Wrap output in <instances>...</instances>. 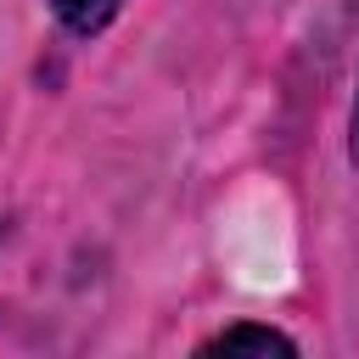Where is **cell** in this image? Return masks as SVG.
Masks as SVG:
<instances>
[{
    "mask_svg": "<svg viewBox=\"0 0 359 359\" xmlns=\"http://www.w3.org/2000/svg\"><path fill=\"white\" fill-rule=\"evenodd\" d=\"M202 353H297V342L269 331V325H230V331L208 337Z\"/></svg>",
    "mask_w": 359,
    "mask_h": 359,
    "instance_id": "1",
    "label": "cell"
},
{
    "mask_svg": "<svg viewBox=\"0 0 359 359\" xmlns=\"http://www.w3.org/2000/svg\"><path fill=\"white\" fill-rule=\"evenodd\" d=\"M118 6H123V0H56V17H62L67 28H79V34H95Z\"/></svg>",
    "mask_w": 359,
    "mask_h": 359,
    "instance_id": "2",
    "label": "cell"
},
{
    "mask_svg": "<svg viewBox=\"0 0 359 359\" xmlns=\"http://www.w3.org/2000/svg\"><path fill=\"white\" fill-rule=\"evenodd\" d=\"M348 151H353V168H359V101H353V123H348Z\"/></svg>",
    "mask_w": 359,
    "mask_h": 359,
    "instance_id": "3",
    "label": "cell"
}]
</instances>
